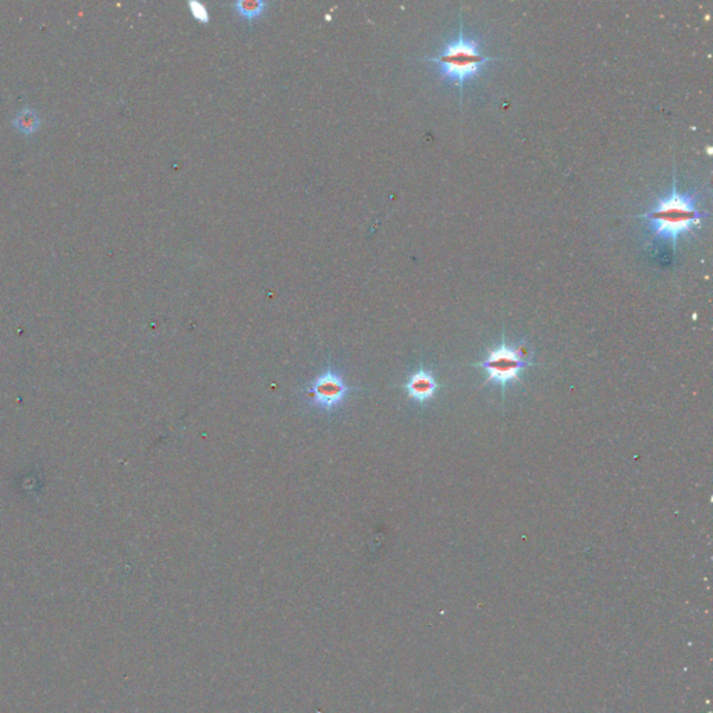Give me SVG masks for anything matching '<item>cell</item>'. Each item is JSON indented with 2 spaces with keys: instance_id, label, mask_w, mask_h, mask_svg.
Masks as SVG:
<instances>
[{
  "instance_id": "obj_3",
  "label": "cell",
  "mask_w": 713,
  "mask_h": 713,
  "mask_svg": "<svg viewBox=\"0 0 713 713\" xmlns=\"http://www.w3.org/2000/svg\"><path fill=\"white\" fill-rule=\"evenodd\" d=\"M474 365L486 372L483 385L494 383L501 388L504 395L510 383L521 382V372L532 365V358L522 343L511 346L503 337L500 344L489 350L486 357Z\"/></svg>"
},
{
  "instance_id": "obj_5",
  "label": "cell",
  "mask_w": 713,
  "mask_h": 713,
  "mask_svg": "<svg viewBox=\"0 0 713 713\" xmlns=\"http://www.w3.org/2000/svg\"><path fill=\"white\" fill-rule=\"evenodd\" d=\"M404 389L411 400L420 404H425L435 397L439 389V383L431 371L420 368L407 378Z\"/></svg>"
},
{
  "instance_id": "obj_2",
  "label": "cell",
  "mask_w": 713,
  "mask_h": 713,
  "mask_svg": "<svg viewBox=\"0 0 713 713\" xmlns=\"http://www.w3.org/2000/svg\"><path fill=\"white\" fill-rule=\"evenodd\" d=\"M500 57L489 56L483 53L479 41L476 38L467 36L464 32L463 14L460 13V25L459 34L452 41H449L442 50L431 57H424V61H431L438 66L439 74L443 80L452 81L459 87L460 91V106L463 102V91L464 84L470 80H474L485 67L486 63L492 60H499Z\"/></svg>"
},
{
  "instance_id": "obj_4",
  "label": "cell",
  "mask_w": 713,
  "mask_h": 713,
  "mask_svg": "<svg viewBox=\"0 0 713 713\" xmlns=\"http://www.w3.org/2000/svg\"><path fill=\"white\" fill-rule=\"evenodd\" d=\"M354 390L357 389L348 386L339 371L328 367L309 383L305 395L308 404L316 410L333 413L344 404L348 395Z\"/></svg>"
},
{
  "instance_id": "obj_6",
  "label": "cell",
  "mask_w": 713,
  "mask_h": 713,
  "mask_svg": "<svg viewBox=\"0 0 713 713\" xmlns=\"http://www.w3.org/2000/svg\"><path fill=\"white\" fill-rule=\"evenodd\" d=\"M232 6L242 18L252 21L266 11L269 3L263 0H237Z\"/></svg>"
},
{
  "instance_id": "obj_1",
  "label": "cell",
  "mask_w": 713,
  "mask_h": 713,
  "mask_svg": "<svg viewBox=\"0 0 713 713\" xmlns=\"http://www.w3.org/2000/svg\"><path fill=\"white\" fill-rule=\"evenodd\" d=\"M637 219H644L648 223V230L656 238L672 242L673 252H677L679 240L694 233L701 226L707 212L697 207V197L694 193H683L677 187L676 169L673 172V184L669 194L658 200V203Z\"/></svg>"
},
{
  "instance_id": "obj_8",
  "label": "cell",
  "mask_w": 713,
  "mask_h": 713,
  "mask_svg": "<svg viewBox=\"0 0 713 713\" xmlns=\"http://www.w3.org/2000/svg\"><path fill=\"white\" fill-rule=\"evenodd\" d=\"M189 7H190V11H191L193 17L197 21H200L201 24H208L211 21L210 11H208V8L203 3L191 0V1H189Z\"/></svg>"
},
{
  "instance_id": "obj_7",
  "label": "cell",
  "mask_w": 713,
  "mask_h": 713,
  "mask_svg": "<svg viewBox=\"0 0 713 713\" xmlns=\"http://www.w3.org/2000/svg\"><path fill=\"white\" fill-rule=\"evenodd\" d=\"M13 124L21 131V133H25V134H32L38 130L41 122H39V117L36 116V113L34 110H22L17 115V117L14 119Z\"/></svg>"
}]
</instances>
